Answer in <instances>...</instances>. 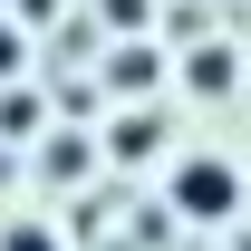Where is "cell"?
Instances as JSON below:
<instances>
[{"label":"cell","instance_id":"1","mask_svg":"<svg viewBox=\"0 0 251 251\" xmlns=\"http://www.w3.org/2000/svg\"><path fill=\"white\" fill-rule=\"evenodd\" d=\"M164 203H174L184 222H232V213H242V164L184 155V164H174V184H164Z\"/></svg>","mask_w":251,"mask_h":251},{"label":"cell","instance_id":"2","mask_svg":"<svg viewBox=\"0 0 251 251\" xmlns=\"http://www.w3.org/2000/svg\"><path fill=\"white\" fill-rule=\"evenodd\" d=\"M39 126H49V106H39L29 87H0V145H10V155L39 145Z\"/></svg>","mask_w":251,"mask_h":251},{"label":"cell","instance_id":"3","mask_svg":"<svg viewBox=\"0 0 251 251\" xmlns=\"http://www.w3.org/2000/svg\"><path fill=\"white\" fill-rule=\"evenodd\" d=\"M87 164H97V145H87V135H77V126H58V135L39 145V174H49V184H77Z\"/></svg>","mask_w":251,"mask_h":251},{"label":"cell","instance_id":"4","mask_svg":"<svg viewBox=\"0 0 251 251\" xmlns=\"http://www.w3.org/2000/svg\"><path fill=\"white\" fill-rule=\"evenodd\" d=\"M232 77H242L232 49H193V58H184V87H193V97H232Z\"/></svg>","mask_w":251,"mask_h":251},{"label":"cell","instance_id":"5","mask_svg":"<svg viewBox=\"0 0 251 251\" xmlns=\"http://www.w3.org/2000/svg\"><path fill=\"white\" fill-rule=\"evenodd\" d=\"M97 29H106V39H135V29H155V0H97Z\"/></svg>","mask_w":251,"mask_h":251},{"label":"cell","instance_id":"6","mask_svg":"<svg viewBox=\"0 0 251 251\" xmlns=\"http://www.w3.org/2000/svg\"><path fill=\"white\" fill-rule=\"evenodd\" d=\"M145 77H155V49H116V58H106V87H126V97H135Z\"/></svg>","mask_w":251,"mask_h":251},{"label":"cell","instance_id":"7","mask_svg":"<svg viewBox=\"0 0 251 251\" xmlns=\"http://www.w3.org/2000/svg\"><path fill=\"white\" fill-rule=\"evenodd\" d=\"M0 251H68V232H58V222H10Z\"/></svg>","mask_w":251,"mask_h":251},{"label":"cell","instance_id":"8","mask_svg":"<svg viewBox=\"0 0 251 251\" xmlns=\"http://www.w3.org/2000/svg\"><path fill=\"white\" fill-rule=\"evenodd\" d=\"M20 68H29V29L0 20V87H20Z\"/></svg>","mask_w":251,"mask_h":251},{"label":"cell","instance_id":"9","mask_svg":"<svg viewBox=\"0 0 251 251\" xmlns=\"http://www.w3.org/2000/svg\"><path fill=\"white\" fill-rule=\"evenodd\" d=\"M116 155H155V116H126L116 126Z\"/></svg>","mask_w":251,"mask_h":251},{"label":"cell","instance_id":"10","mask_svg":"<svg viewBox=\"0 0 251 251\" xmlns=\"http://www.w3.org/2000/svg\"><path fill=\"white\" fill-rule=\"evenodd\" d=\"M10 20H20V29H39V20H58V0H10Z\"/></svg>","mask_w":251,"mask_h":251},{"label":"cell","instance_id":"11","mask_svg":"<svg viewBox=\"0 0 251 251\" xmlns=\"http://www.w3.org/2000/svg\"><path fill=\"white\" fill-rule=\"evenodd\" d=\"M10 174H20V164H10V145H0V184H10Z\"/></svg>","mask_w":251,"mask_h":251},{"label":"cell","instance_id":"12","mask_svg":"<svg viewBox=\"0 0 251 251\" xmlns=\"http://www.w3.org/2000/svg\"><path fill=\"white\" fill-rule=\"evenodd\" d=\"M232 251H251V242H232Z\"/></svg>","mask_w":251,"mask_h":251}]
</instances>
